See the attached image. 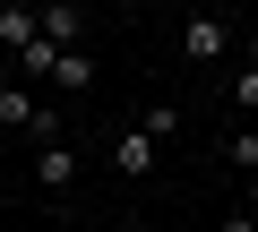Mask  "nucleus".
I'll list each match as a JSON object with an SVG mask.
<instances>
[{"instance_id":"nucleus-2","label":"nucleus","mask_w":258,"mask_h":232,"mask_svg":"<svg viewBox=\"0 0 258 232\" xmlns=\"http://www.w3.org/2000/svg\"><path fill=\"white\" fill-rule=\"evenodd\" d=\"M181 52H189V60H224V52H232V26H224V18H181Z\"/></svg>"},{"instance_id":"nucleus-9","label":"nucleus","mask_w":258,"mask_h":232,"mask_svg":"<svg viewBox=\"0 0 258 232\" xmlns=\"http://www.w3.org/2000/svg\"><path fill=\"white\" fill-rule=\"evenodd\" d=\"M224 155H232V164L249 172V164H258V129H232V146H224Z\"/></svg>"},{"instance_id":"nucleus-4","label":"nucleus","mask_w":258,"mask_h":232,"mask_svg":"<svg viewBox=\"0 0 258 232\" xmlns=\"http://www.w3.org/2000/svg\"><path fill=\"white\" fill-rule=\"evenodd\" d=\"M43 35L60 52H86V9H78V0H52V9H43Z\"/></svg>"},{"instance_id":"nucleus-5","label":"nucleus","mask_w":258,"mask_h":232,"mask_svg":"<svg viewBox=\"0 0 258 232\" xmlns=\"http://www.w3.org/2000/svg\"><path fill=\"white\" fill-rule=\"evenodd\" d=\"M35 181H43V189H69V181H78V155H69V146H43V155H35Z\"/></svg>"},{"instance_id":"nucleus-10","label":"nucleus","mask_w":258,"mask_h":232,"mask_svg":"<svg viewBox=\"0 0 258 232\" xmlns=\"http://www.w3.org/2000/svg\"><path fill=\"white\" fill-rule=\"evenodd\" d=\"M241 43H249V69H258V18H249V35H241Z\"/></svg>"},{"instance_id":"nucleus-7","label":"nucleus","mask_w":258,"mask_h":232,"mask_svg":"<svg viewBox=\"0 0 258 232\" xmlns=\"http://www.w3.org/2000/svg\"><path fill=\"white\" fill-rule=\"evenodd\" d=\"M52 86H95V60H86V52H60V69H52Z\"/></svg>"},{"instance_id":"nucleus-3","label":"nucleus","mask_w":258,"mask_h":232,"mask_svg":"<svg viewBox=\"0 0 258 232\" xmlns=\"http://www.w3.org/2000/svg\"><path fill=\"white\" fill-rule=\"evenodd\" d=\"M35 43H43V9H0V52L26 60Z\"/></svg>"},{"instance_id":"nucleus-8","label":"nucleus","mask_w":258,"mask_h":232,"mask_svg":"<svg viewBox=\"0 0 258 232\" xmlns=\"http://www.w3.org/2000/svg\"><path fill=\"white\" fill-rule=\"evenodd\" d=\"M232 103H241L249 121H258V69H249V60H241V78H232Z\"/></svg>"},{"instance_id":"nucleus-1","label":"nucleus","mask_w":258,"mask_h":232,"mask_svg":"<svg viewBox=\"0 0 258 232\" xmlns=\"http://www.w3.org/2000/svg\"><path fill=\"white\" fill-rule=\"evenodd\" d=\"M155 155H164V146H155L147 129H120V138H112V172H120V181H147Z\"/></svg>"},{"instance_id":"nucleus-6","label":"nucleus","mask_w":258,"mask_h":232,"mask_svg":"<svg viewBox=\"0 0 258 232\" xmlns=\"http://www.w3.org/2000/svg\"><path fill=\"white\" fill-rule=\"evenodd\" d=\"M138 129L164 146V138H181V112H172V103H147V112H138Z\"/></svg>"}]
</instances>
